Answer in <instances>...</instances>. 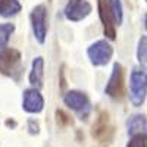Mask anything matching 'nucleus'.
Returning a JSON list of instances; mask_svg holds the SVG:
<instances>
[{"mask_svg":"<svg viewBox=\"0 0 147 147\" xmlns=\"http://www.w3.org/2000/svg\"><path fill=\"white\" fill-rule=\"evenodd\" d=\"M99 16L103 22L105 34L107 35V38L115 40V27L121 25L122 19H124V10H122L121 0H99Z\"/></svg>","mask_w":147,"mask_h":147,"instance_id":"nucleus-1","label":"nucleus"},{"mask_svg":"<svg viewBox=\"0 0 147 147\" xmlns=\"http://www.w3.org/2000/svg\"><path fill=\"white\" fill-rule=\"evenodd\" d=\"M147 97V74L140 69H134L129 78V100L131 103L140 107Z\"/></svg>","mask_w":147,"mask_h":147,"instance_id":"nucleus-2","label":"nucleus"},{"mask_svg":"<svg viewBox=\"0 0 147 147\" xmlns=\"http://www.w3.org/2000/svg\"><path fill=\"white\" fill-rule=\"evenodd\" d=\"M87 55L94 66H102V65H106L112 59L113 49L106 40H99L88 47Z\"/></svg>","mask_w":147,"mask_h":147,"instance_id":"nucleus-3","label":"nucleus"},{"mask_svg":"<svg viewBox=\"0 0 147 147\" xmlns=\"http://www.w3.org/2000/svg\"><path fill=\"white\" fill-rule=\"evenodd\" d=\"M105 93L112 99H121L124 94V69H122L121 63L113 65L112 75L109 78V82L106 84Z\"/></svg>","mask_w":147,"mask_h":147,"instance_id":"nucleus-4","label":"nucleus"},{"mask_svg":"<svg viewBox=\"0 0 147 147\" xmlns=\"http://www.w3.org/2000/svg\"><path fill=\"white\" fill-rule=\"evenodd\" d=\"M31 22H32V31L38 43H44L46 32H47V10L43 5L34 7L31 13Z\"/></svg>","mask_w":147,"mask_h":147,"instance_id":"nucleus-5","label":"nucleus"},{"mask_svg":"<svg viewBox=\"0 0 147 147\" xmlns=\"http://www.w3.org/2000/svg\"><path fill=\"white\" fill-rule=\"evenodd\" d=\"M91 12V5L87 0H69L65 7V16L69 21L78 22L88 16Z\"/></svg>","mask_w":147,"mask_h":147,"instance_id":"nucleus-6","label":"nucleus"},{"mask_svg":"<svg viewBox=\"0 0 147 147\" xmlns=\"http://www.w3.org/2000/svg\"><path fill=\"white\" fill-rule=\"evenodd\" d=\"M21 55L15 49H5L0 52V72L5 75H13V72L19 68Z\"/></svg>","mask_w":147,"mask_h":147,"instance_id":"nucleus-7","label":"nucleus"},{"mask_svg":"<svg viewBox=\"0 0 147 147\" xmlns=\"http://www.w3.org/2000/svg\"><path fill=\"white\" fill-rule=\"evenodd\" d=\"M24 109L30 113H38L43 110V106H44V102H43V97L41 94L38 93V90L35 88H31V90H27L24 93Z\"/></svg>","mask_w":147,"mask_h":147,"instance_id":"nucleus-8","label":"nucleus"},{"mask_svg":"<svg viewBox=\"0 0 147 147\" xmlns=\"http://www.w3.org/2000/svg\"><path fill=\"white\" fill-rule=\"evenodd\" d=\"M65 105L74 110H78V112L85 110L88 113V110H90V102L87 99V96L80 91H69L65 96Z\"/></svg>","mask_w":147,"mask_h":147,"instance_id":"nucleus-9","label":"nucleus"},{"mask_svg":"<svg viewBox=\"0 0 147 147\" xmlns=\"http://www.w3.org/2000/svg\"><path fill=\"white\" fill-rule=\"evenodd\" d=\"M127 128L129 136L136 134H147V118L143 115H132L127 121Z\"/></svg>","mask_w":147,"mask_h":147,"instance_id":"nucleus-10","label":"nucleus"},{"mask_svg":"<svg viewBox=\"0 0 147 147\" xmlns=\"http://www.w3.org/2000/svg\"><path fill=\"white\" fill-rule=\"evenodd\" d=\"M43 69H44V62L41 57H37L32 62V69L30 74V82L34 88H41L43 85Z\"/></svg>","mask_w":147,"mask_h":147,"instance_id":"nucleus-11","label":"nucleus"},{"mask_svg":"<svg viewBox=\"0 0 147 147\" xmlns=\"http://www.w3.org/2000/svg\"><path fill=\"white\" fill-rule=\"evenodd\" d=\"M21 10V3L18 0H0V15L9 18L16 15Z\"/></svg>","mask_w":147,"mask_h":147,"instance_id":"nucleus-12","label":"nucleus"},{"mask_svg":"<svg viewBox=\"0 0 147 147\" xmlns=\"http://www.w3.org/2000/svg\"><path fill=\"white\" fill-rule=\"evenodd\" d=\"M137 59L141 68L147 72V35H141L137 47Z\"/></svg>","mask_w":147,"mask_h":147,"instance_id":"nucleus-13","label":"nucleus"},{"mask_svg":"<svg viewBox=\"0 0 147 147\" xmlns=\"http://www.w3.org/2000/svg\"><path fill=\"white\" fill-rule=\"evenodd\" d=\"M13 31H15V27L12 24H0V49L7 44Z\"/></svg>","mask_w":147,"mask_h":147,"instance_id":"nucleus-14","label":"nucleus"},{"mask_svg":"<svg viewBox=\"0 0 147 147\" xmlns=\"http://www.w3.org/2000/svg\"><path fill=\"white\" fill-rule=\"evenodd\" d=\"M128 147H147V134H136L131 136V140L127 144Z\"/></svg>","mask_w":147,"mask_h":147,"instance_id":"nucleus-15","label":"nucleus"},{"mask_svg":"<svg viewBox=\"0 0 147 147\" xmlns=\"http://www.w3.org/2000/svg\"><path fill=\"white\" fill-rule=\"evenodd\" d=\"M30 125H31V132H38V127H37V124L34 127V121H30Z\"/></svg>","mask_w":147,"mask_h":147,"instance_id":"nucleus-16","label":"nucleus"},{"mask_svg":"<svg viewBox=\"0 0 147 147\" xmlns=\"http://www.w3.org/2000/svg\"><path fill=\"white\" fill-rule=\"evenodd\" d=\"M144 24H146V30H147V15H146V19H144Z\"/></svg>","mask_w":147,"mask_h":147,"instance_id":"nucleus-17","label":"nucleus"},{"mask_svg":"<svg viewBox=\"0 0 147 147\" xmlns=\"http://www.w3.org/2000/svg\"><path fill=\"white\" fill-rule=\"evenodd\" d=\"M146 2H147V0H146Z\"/></svg>","mask_w":147,"mask_h":147,"instance_id":"nucleus-18","label":"nucleus"}]
</instances>
